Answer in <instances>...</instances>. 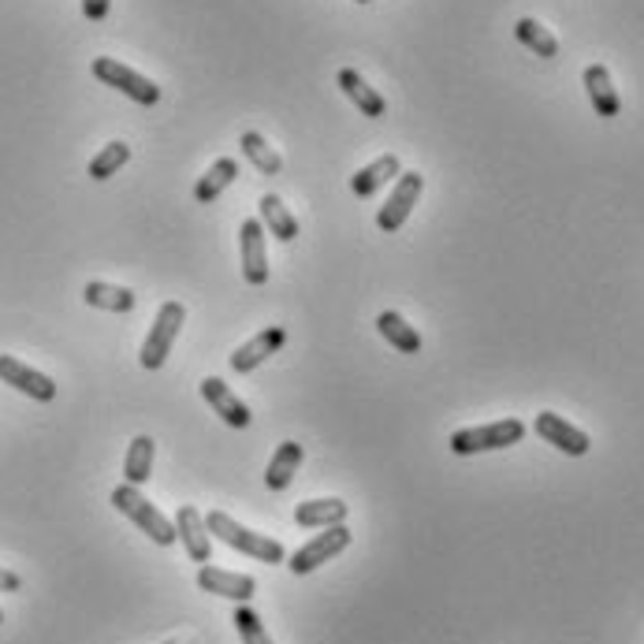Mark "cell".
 Masks as SVG:
<instances>
[{"mask_svg": "<svg viewBox=\"0 0 644 644\" xmlns=\"http://www.w3.org/2000/svg\"><path fill=\"white\" fill-rule=\"evenodd\" d=\"M205 530H209L212 536H220L228 548L242 552L247 559H258V563H269V566H280L283 559H287V552H283L280 541H272V536H261L247 530V525H239L236 519H228L223 511H212L205 514Z\"/></svg>", "mask_w": 644, "mask_h": 644, "instance_id": "6da1fadb", "label": "cell"}, {"mask_svg": "<svg viewBox=\"0 0 644 644\" xmlns=\"http://www.w3.org/2000/svg\"><path fill=\"white\" fill-rule=\"evenodd\" d=\"M112 506H116L120 514H127V519L139 525V530H142L145 536H150L153 544H161V548H172V544L179 541V533H175V522L164 519L157 506L145 500V495H142L134 484H127V481H123L120 488H116V492H112Z\"/></svg>", "mask_w": 644, "mask_h": 644, "instance_id": "7a4b0ae2", "label": "cell"}, {"mask_svg": "<svg viewBox=\"0 0 644 644\" xmlns=\"http://www.w3.org/2000/svg\"><path fill=\"white\" fill-rule=\"evenodd\" d=\"M525 440V422L519 417H503L492 425H477V428H458L451 436V451L455 455H481V451H503Z\"/></svg>", "mask_w": 644, "mask_h": 644, "instance_id": "3957f363", "label": "cell"}, {"mask_svg": "<svg viewBox=\"0 0 644 644\" xmlns=\"http://www.w3.org/2000/svg\"><path fill=\"white\" fill-rule=\"evenodd\" d=\"M183 320H187V309H183V302H164V306L157 309V320H153L150 336H145V343L139 350L142 369H150V373H153V369H161L164 362H168Z\"/></svg>", "mask_w": 644, "mask_h": 644, "instance_id": "277c9868", "label": "cell"}, {"mask_svg": "<svg viewBox=\"0 0 644 644\" xmlns=\"http://www.w3.org/2000/svg\"><path fill=\"white\" fill-rule=\"evenodd\" d=\"M94 75L105 86H112V90L127 94L131 101H139V105H157L161 101V86L157 83L145 79V75L134 72V67L112 61V56H97V61H94Z\"/></svg>", "mask_w": 644, "mask_h": 644, "instance_id": "5b68a950", "label": "cell"}, {"mask_svg": "<svg viewBox=\"0 0 644 644\" xmlns=\"http://www.w3.org/2000/svg\"><path fill=\"white\" fill-rule=\"evenodd\" d=\"M347 548H350V530L347 525H331V530L317 533L309 544H302V548L287 559V566H291V574H298L302 578V574H314L317 566L331 563L339 552H347Z\"/></svg>", "mask_w": 644, "mask_h": 644, "instance_id": "8992f818", "label": "cell"}, {"mask_svg": "<svg viewBox=\"0 0 644 644\" xmlns=\"http://www.w3.org/2000/svg\"><path fill=\"white\" fill-rule=\"evenodd\" d=\"M422 190H425L422 172H406V175H399V183H395L392 198H388L384 205H380V212H376V228H380V231H388V236L403 228L406 217H410V212H414L417 198H422Z\"/></svg>", "mask_w": 644, "mask_h": 644, "instance_id": "52a82bcc", "label": "cell"}, {"mask_svg": "<svg viewBox=\"0 0 644 644\" xmlns=\"http://www.w3.org/2000/svg\"><path fill=\"white\" fill-rule=\"evenodd\" d=\"M533 428H536V436H541V440H548V444L555 447V451H563V455L581 458V455H589V447H592L589 433H581L578 425H570V422H566V417L552 414V410H544V414H536Z\"/></svg>", "mask_w": 644, "mask_h": 644, "instance_id": "ba28073f", "label": "cell"}, {"mask_svg": "<svg viewBox=\"0 0 644 644\" xmlns=\"http://www.w3.org/2000/svg\"><path fill=\"white\" fill-rule=\"evenodd\" d=\"M0 380H4L8 388H15V392L37 399V403H53L56 399V384L48 380L45 373H37L26 362H19L12 354H0Z\"/></svg>", "mask_w": 644, "mask_h": 644, "instance_id": "9c48e42d", "label": "cell"}, {"mask_svg": "<svg viewBox=\"0 0 644 644\" xmlns=\"http://www.w3.org/2000/svg\"><path fill=\"white\" fill-rule=\"evenodd\" d=\"M198 585H201V592H212V597L236 600V603H250L253 592H258V581H253L250 574L220 570V566H209V563L198 570Z\"/></svg>", "mask_w": 644, "mask_h": 644, "instance_id": "30bf717a", "label": "cell"}, {"mask_svg": "<svg viewBox=\"0 0 644 644\" xmlns=\"http://www.w3.org/2000/svg\"><path fill=\"white\" fill-rule=\"evenodd\" d=\"M242 242V276L250 287H261L269 280V258H265V223L258 217H250L239 231Z\"/></svg>", "mask_w": 644, "mask_h": 644, "instance_id": "8fae6325", "label": "cell"}, {"mask_svg": "<svg viewBox=\"0 0 644 644\" xmlns=\"http://www.w3.org/2000/svg\"><path fill=\"white\" fill-rule=\"evenodd\" d=\"M201 399L209 403L212 410L220 414V422H228L231 428H250L253 422V414H250V406L242 403V399L231 392L228 384H223L220 376H205L201 380Z\"/></svg>", "mask_w": 644, "mask_h": 644, "instance_id": "7c38bea8", "label": "cell"}, {"mask_svg": "<svg viewBox=\"0 0 644 644\" xmlns=\"http://www.w3.org/2000/svg\"><path fill=\"white\" fill-rule=\"evenodd\" d=\"M283 343H287V331H283V328H265L261 336H253L250 343H242L236 354H231V369H236V373H253V369L265 362V358L276 354Z\"/></svg>", "mask_w": 644, "mask_h": 644, "instance_id": "4fadbf2b", "label": "cell"}, {"mask_svg": "<svg viewBox=\"0 0 644 644\" xmlns=\"http://www.w3.org/2000/svg\"><path fill=\"white\" fill-rule=\"evenodd\" d=\"M585 90H589L592 109H597V116H603V120H614V116L622 112L619 90H614L611 72L603 64H589V67H585Z\"/></svg>", "mask_w": 644, "mask_h": 644, "instance_id": "5bb4252c", "label": "cell"}, {"mask_svg": "<svg viewBox=\"0 0 644 644\" xmlns=\"http://www.w3.org/2000/svg\"><path fill=\"white\" fill-rule=\"evenodd\" d=\"M175 533H179V541L187 544V555L194 563H209L212 559L209 530H205V519L194 511V506H179V514H175Z\"/></svg>", "mask_w": 644, "mask_h": 644, "instance_id": "9a60e30c", "label": "cell"}, {"mask_svg": "<svg viewBox=\"0 0 644 644\" xmlns=\"http://www.w3.org/2000/svg\"><path fill=\"white\" fill-rule=\"evenodd\" d=\"M395 175H403V168H399V157H395V153H384V157H376L373 164H365V168L358 175H350V190H354L358 198H373V194L380 187H388Z\"/></svg>", "mask_w": 644, "mask_h": 644, "instance_id": "2e32d148", "label": "cell"}, {"mask_svg": "<svg viewBox=\"0 0 644 644\" xmlns=\"http://www.w3.org/2000/svg\"><path fill=\"white\" fill-rule=\"evenodd\" d=\"M339 90H343L350 101H354V109L362 112V116H373V120H380V116L388 112V105H384V97H380L373 86H369L362 75L354 72V67H343V72H339Z\"/></svg>", "mask_w": 644, "mask_h": 644, "instance_id": "e0dca14e", "label": "cell"}, {"mask_svg": "<svg viewBox=\"0 0 644 644\" xmlns=\"http://www.w3.org/2000/svg\"><path fill=\"white\" fill-rule=\"evenodd\" d=\"M295 522L302 530H331V525L347 522V503L343 500H306L295 506Z\"/></svg>", "mask_w": 644, "mask_h": 644, "instance_id": "ac0fdd59", "label": "cell"}, {"mask_svg": "<svg viewBox=\"0 0 644 644\" xmlns=\"http://www.w3.org/2000/svg\"><path fill=\"white\" fill-rule=\"evenodd\" d=\"M83 298L90 302L94 309H105V314H131L134 309V291L127 287H116V283H101V280H90L83 291Z\"/></svg>", "mask_w": 644, "mask_h": 644, "instance_id": "d6986e66", "label": "cell"}, {"mask_svg": "<svg viewBox=\"0 0 644 644\" xmlns=\"http://www.w3.org/2000/svg\"><path fill=\"white\" fill-rule=\"evenodd\" d=\"M298 466H302V444H295V440L280 444L276 455H272V462H269V470H265L269 492H283V488L295 481Z\"/></svg>", "mask_w": 644, "mask_h": 644, "instance_id": "ffe728a7", "label": "cell"}, {"mask_svg": "<svg viewBox=\"0 0 644 644\" xmlns=\"http://www.w3.org/2000/svg\"><path fill=\"white\" fill-rule=\"evenodd\" d=\"M376 331L395 350H403V354H417V350H422V336H417V328L406 325V317L395 314V309H384V314L376 317Z\"/></svg>", "mask_w": 644, "mask_h": 644, "instance_id": "44dd1931", "label": "cell"}, {"mask_svg": "<svg viewBox=\"0 0 644 644\" xmlns=\"http://www.w3.org/2000/svg\"><path fill=\"white\" fill-rule=\"evenodd\" d=\"M236 175H239V164L231 161V157H220L217 164H212L209 172L198 179V187H194V201L198 205H209V201H217L223 190L236 183Z\"/></svg>", "mask_w": 644, "mask_h": 644, "instance_id": "7402d4cb", "label": "cell"}, {"mask_svg": "<svg viewBox=\"0 0 644 644\" xmlns=\"http://www.w3.org/2000/svg\"><path fill=\"white\" fill-rule=\"evenodd\" d=\"M258 209H261V220H265V228L280 242H295L298 239V220L291 217V209L276 198V194H265V198L258 201Z\"/></svg>", "mask_w": 644, "mask_h": 644, "instance_id": "603a6c76", "label": "cell"}, {"mask_svg": "<svg viewBox=\"0 0 644 644\" xmlns=\"http://www.w3.org/2000/svg\"><path fill=\"white\" fill-rule=\"evenodd\" d=\"M153 473V440L150 436H134L127 447V462H123V481L142 488Z\"/></svg>", "mask_w": 644, "mask_h": 644, "instance_id": "cb8c5ba5", "label": "cell"}, {"mask_svg": "<svg viewBox=\"0 0 644 644\" xmlns=\"http://www.w3.org/2000/svg\"><path fill=\"white\" fill-rule=\"evenodd\" d=\"M514 34H519V42L525 48H533L536 56H544V61H555L559 56V42H555V34L548 26H541L536 19H519L514 23Z\"/></svg>", "mask_w": 644, "mask_h": 644, "instance_id": "d4e9b609", "label": "cell"}, {"mask_svg": "<svg viewBox=\"0 0 644 644\" xmlns=\"http://www.w3.org/2000/svg\"><path fill=\"white\" fill-rule=\"evenodd\" d=\"M242 153H247V161H250L261 175H280V172H283V157H280L276 150H272V145H269L265 139H261L258 131H247V134H242Z\"/></svg>", "mask_w": 644, "mask_h": 644, "instance_id": "484cf974", "label": "cell"}, {"mask_svg": "<svg viewBox=\"0 0 644 644\" xmlns=\"http://www.w3.org/2000/svg\"><path fill=\"white\" fill-rule=\"evenodd\" d=\"M127 161H131V145H127V142H109V145H105V150L90 161V168H86V172H90V179L105 183L109 175L120 172Z\"/></svg>", "mask_w": 644, "mask_h": 644, "instance_id": "4316f807", "label": "cell"}, {"mask_svg": "<svg viewBox=\"0 0 644 644\" xmlns=\"http://www.w3.org/2000/svg\"><path fill=\"white\" fill-rule=\"evenodd\" d=\"M236 630H239V637H242V644H272L269 641V633H265V626H261V619H258V611L253 608H247V603H239L236 608Z\"/></svg>", "mask_w": 644, "mask_h": 644, "instance_id": "83f0119b", "label": "cell"}, {"mask_svg": "<svg viewBox=\"0 0 644 644\" xmlns=\"http://www.w3.org/2000/svg\"><path fill=\"white\" fill-rule=\"evenodd\" d=\"M109 4L112 0H83V15L90 19V23H101V19L109 15Z\"/></svg>", "mask_w": 644, "mask_h": 644, "instance_id": "f1b7e54d", "label": "cell"}, {"mask_svg": "<svg viewBox=\"0 0 644 644\" xmlns=\"http://www.w3.org/2000/svg\"><path fill=\"white\" fill-rule=\"evenodd\" d=\"M23 589V578L12 570H0V592H19Z\"/></svg>", "mask_w": 644, "mask_h": 644, "instance_id": "f546056e", "label": "cell"}, {"mask_svg": "<svg viewBox=\"0 0 644 644\" xmlns=\"http://www.w3.org/2000/svg\"><path fill=\"white\" fill-rule=\"evenodd\" d=\"M358 4H369V0H358Z\"/></svg>", "mask_w": 644, "mask_h": 644, "instance_id": "4dcf8cb0", "label": "cell"}, {"mask_svg": "<svg viewBox=\"0 0 644 644\" xmlns=\"http://www.w3.org/2000/svg\"><path fill=\"white\" fill-rule=\"evenodd\" d=\"M0 622H4V611H0Z\"/></svg>", "mask_w": 644, "mask_h": 644, "instance_id": "1f68e13d", "label": "cell"}, {"mask_svg": "<svg viewBox=\"0 0 644 644\" xmlns=\"http://www.w3.org/2000/svg\"><path fill=\"white\" fill-rule=\"evenodd\" d=\"M168 644H172V641H168Z\"/></svg>", "mask_w": 644, "mask_h": 644, "instance_id": "d6a6232c", "label": "cell"}]
</instances>
